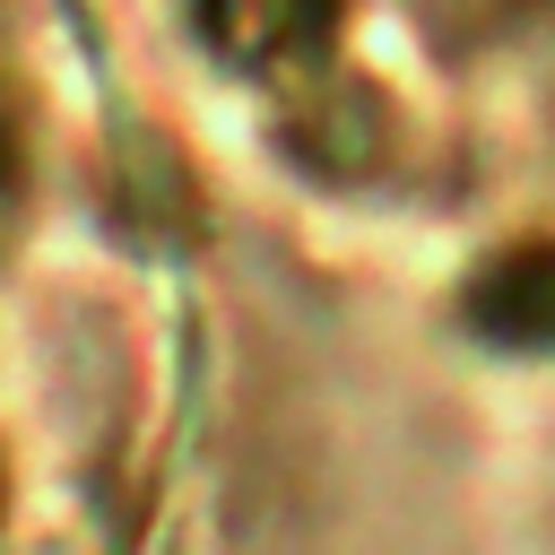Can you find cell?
<instances>
[{"label":"cell","instance_id":"7a4b0ae2","mask_svg":"<svg viewBox=\"0 0 555 555\" xmlns=\"http://www.w3.org/2000/svg\"><path fill=\"white\" fill-rule=\"evenodd\" d=\"M477 321H494L503 338L546 347V338H555V243L512 251V260H503V269L477 286Z\"/></svg>","mask_w":555,"mask_h":555},{"label":"cell","instance_id":"6da1fadb","mask_svg":"<svg viewBox=\"0 0 555 555\" xmlns=\"http://www.w3.org/2000/svg\"><path fill=\"white\" fill-rule=\"evenodd\" d=\"M338 17V0H208V35L234 61H295L304 43H321Z\"/></svg>","mask_w":555,"mask_h":555}]
</instances>
